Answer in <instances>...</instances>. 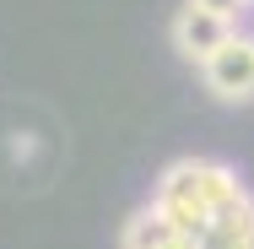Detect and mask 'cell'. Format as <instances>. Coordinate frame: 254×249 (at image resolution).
Segmentation results:
<instances>
[{
	"instance_id": "cell-1",
	"label": "cell",
	"mask_w": 254,
	"mask_h": 249,
	"mask_svg": "<svg viewBox=\"0 0 254 249\" xmlns=\"http://www.w3.org/2000/svg\"><path fill=\"white\" fill-rule=\"evenodd\" d=\"M244 190H249V184L238 179V168H227V163H216V157H173V163L157 173V184H152V206L184 239H205L211 217H216L227 200H238Z\"/></svg>"
},
{
	"instance_id": "cell-2",
	"label": "cell",
	"mask_w": 254,
	"mask_h": 249,
	"mask_svg": "<svg viewBox=\"0 0 254 249\" xmlns=\"http://www.w3.org/2000/svg\"><path fill=\"white\" fill-rule=\"evenodd\" d=\"M200 82L216 103H254V33H233L222 49L200 65Z\"/></svg>"
},
{
	"instance_id": "cell-3",
	"label": "cell",
	"mask_w": 254,
	"mask_h": 249,
	"mask_svg": "<svg viewBox=\"0 0 254 249\" xmlns=\"http://www.w3.org/2000/svg\"><path fill=\"white\" fill-rule=\"evenodd\" d=\"M233 33H238V22H233V16H222V11H205V5H184V11L173 16V27H168L173 49L184 54L190 65H205V60L222 49Z\"/></svg>"
},
{
	"instance_id": "cell-6",
	"label": "cell",
	"mask_w": 254,
	"mask_h": 249,
	"mask_svg": "<svg viewBox=\"0 0 254 249\" xmlns=\"http://www.w3.org/2000/svg\"><path fill=\"white\" fill-rule=\"evenodd\" d=\"M162 249H200V239H184V233H179L173 244H162Z\"/></svg>"
},
{
	"instance_id": "cell-7",
	"label": "cell",
	"mask_w": 254,
	"mask_h": 249,
	"mask_svg": "<svg viewBox=\"0 0 254 249\" xmlns=\"http://www.w3.org/2000/svg\"><path fill=\"white\" fill-rule=\"evenodd\" d=\"M238 249H254V233H249V239H244V244H238Z\"/></svg>"
},
{
	"instance_id": "cell-4",
	"label": "cell",
	"mask_w": 254,
	"mask_h": 249,
	"mask_svg": "<svg viewBox=\"0 0 254 249\" xmlns=\"http://www.w3.org/2000/svg\"><path fill=\"white\" fill-rule=\"evenodd\" d=\"M173 239H179V228L157 211L152 200H146V206L119 228V249H162V244H173Z\"/></svg>"
},
{
	"instance_id": "cell-5",
	"label": "cell",
	"mask_w": 254,
	"mask_h": 249,
	"mask_svg": "<svg viewBox=\"0 0 254 249\" xmlns=\"http://www.w3.org/2000/svg\"><path fill=\"white\" fill-rule=\"evenodd\" d=\"M190 5H205V11H222V16H233V22H244V0H190Z\"/></svg>"
}]
</instances>
